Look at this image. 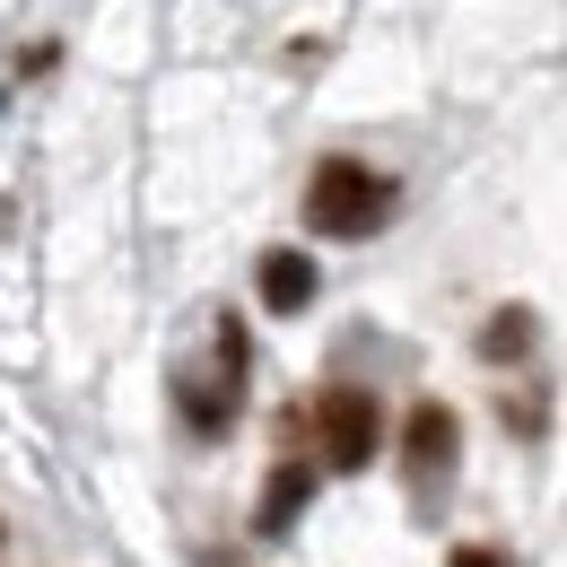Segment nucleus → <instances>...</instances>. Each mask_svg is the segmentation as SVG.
Segmentation results:
<instances>
[{
    "mask_svg": "<svg viewBox=\"0 0 567 567\" xmlns=\"http://www.w3.org/2000/svg\"><path fill=\"white\" fill-rule=\"evenodd\" d=\"M393 175H375V166H358V157H323L315 175H306V227L315 236H332V245H358V236H375L384 218H393Z\"/></svg>",
    "mask_w": 567,
    "mask_h": 567,
    "instance_id": "f257e3e1",
    "label": "nucleus"
},
{
    "mask_svg": "<svg viewBox=\"0 0 567 567\" xmlns=\"http://www.w3.org/2000/svg\"><path fill=\"white\" fill-rule=\"evenodd\" d=\"M315 445L332 472H367L384 454V402L367 384H323L315 393Z\"/></svg>",
    "mask_w": 567,
    "mask_h": 567,
    "instance_id": "f03ea898",
    "label": "nucleus"
},
{
    "mask_svg": "<svg viewBox=\"0 0 567 567\" xmlns=\"http://www.w3.org/2000/svg\"><path fill=\"white\" fill-rule=\"evenodd\" d=\"M402 463H411L420 481H445V472L463 463V420H454V402H411V411H402Z\"/></svg>",
    "mask_w": 567,
    "mask_h": 567,
    "instance_id": "7ed1b4c3",
    "label": "nucleus"
},
{
    "mask_svg": "<svg viewBox=\"0 0 567 567\" xmlns=\"http://www.w3.org/2000/svg\"><path fill=\"white\" fill-rule=\"evenodd\" d=\"M254 288H262V306H271V315H306V306H315V288H323V271H315V254L271 245V254L254 262Z\"/></svg>",
    "mask_w": 567,
    "mask_h": 567,
    "instance_id": "20e7f679",
    "label": "nucleus"
},
{
    "mask_svg": "<svg viewBox=\"0 0 567 567\" xmlns=\"http://www.w3.org/2000/svg\"><path fill=\"white\" fill-rule=\"evenodd\" d=\"M306 506H315V463H297V454H288V463H271V481H262L254 533H262V542H280V533L306 515Z\"/></svg>",
    "mask_w": 567,
    "mask_h": 567,
    "instance_id": "39448f33",
    "label": "nucleus"
},
{
    "mask_svg": "<svg viewBox=\"0 0 567 567\" xmlns=\"http://www.w3.org/2000/svg\"><path fill=\"white\" fill-rule=\"evenodd\" d=\"M542 341V323H533V306H497L489 323H481V358L489 367H515V358Z\"/></svg>",
    "mask_w": 567,
    "mask_h": 567,
    "instance_id": "423d86ee",
    "label": "nucleus"
},
{
    "mask_svg": "<svg viewBox=\"0 0 567 567\" xmlns=\"http://www.w3.org/2000/svg\"><path fill=\"white\" fill-rule=\"evenodd\" d=\"M175 402H184V420L202 427V436H227V420H236V384H175Z\"/></svg>",
    "mask_w": 567,
    "mask_h": 567,
    "instance_id": "0eeeda50",
    "label": "nucleus"
},
{
    "mask_svg": "<svg viewBox=\"0 0 567 567\" xmlns=\"http://www.w3.org/2000/svg\"><path fill=\"white\" fill-rule=\"evenodd\" d=\"M218 367H227V384L245 393V367H254V341H245V323H236V315H218Z\"/></svg>",
    "mask_w": 567,
    "mask_h": 567,
    "instance_id": "6e6552de",
    "label": "nucleus"
},
{
    "mask_svg": "<svg viewBox=\"0 0 567 567\" xmlns=\"http://www.w3.org/2000/svg\"><path fill=\"white\" fill-rule=\"evenodd\" d=\"M445 567H506V550H489V542H454Z\"/></svg>",
    "mask_w": 567,
    "mask_h": 567,
    "instance_id": "1a4fd4ad",
    "label": "nucleus"
},
{
    "mask_svg": "<svg viewBox=\"0 0 567 567\" xmlns=\"http://www.w3.org/2000/svg\"><path fill=\"white\" fill-rule=\"evenodd\" d=\"M0 542H9V524H0Z\"/></svg>",
    "mask_w": 567,
    "mask_h": 567,
    "instance_id": "9d476101",
    "label": "nucleus"
}]
</instances>
